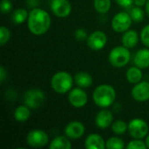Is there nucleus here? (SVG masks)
<instances>
[{
	"label": "nucleus",
	"mask_w": 149,
	"mask_h": 149,
	"mask_svg": "<svg viewBox=\"0 0 149 149\" xmlns=\"http://www.w3.org/2000/svg\"><path fill=\"white\" fill-rule=\"evenodd\" d=\"M51 17L47 11L40 8H34L31 10L28 17L29 31L37 36L43 35L50 29Z\"/></svg>",
	"instance_id": "obj_1"
},
{
	"label": "nucleus",
	"mask_w": 149,
	"mask_h": 149,
	"mask_svg": "<svg viewBox=\"0 0 149 149\" xmlns=\"http://www.w3.org/2000/svg\"><path fill=\"white\" fill-rule=\"evenodd\" d=\"M116 98V92L114 88L107 84L100 85L95 88L93 93L94 103L101 108L110 107Z\"/></svg>",
	"instance_id": "obj_2"
},
{
	"label": "nucleus",
	"mask_w": 149,
	"mask_h": 149,
	"mask_svg": "<svg viewBox=\"0 0 149 149\" xmlns=\"http://www.w3.org/2000/svg\"><path fill=\"white\" fill-rule=\"evenodd\" d=\"M73 80L74 79H72L70 73L65 71H61L56 72L52 76L51 79V86L56 93L63 94L72 89Z\"/></svg>",
	"instance_id": "obj_3"
},
{
	"label": "nucleus",
	"mask_w": 149,
	"mask_h": 149,
	"mask_svg": "<svg viewBox=\"0 0 149 149\" xmlns=\"http://www.w3.org/2000/svg\"><path fill=\"white\" fill-rule=\"evenodd\" d=\"M131 58V53L126 46H116L111 50L108 59L110 64L116 67L121 68L128 64Z\"/></svg>",
	"instance_id": "obj_4"
},
{
	"label": "nucleus",
	"mask_w": 149,
	"mask_h": 149,
	"mask_svg": "<svg viewBox=\"0 0 149 149\" xmlns=\"http://www.w3.org/2000/svg\"><path fill=\"white\" fill-rule=\"evenodd\" d=\"M148 125L142 119H134L128 124V132L134 139H143L148 134Z\"/></svg>",
	"instance_id": "obj_5"
},
{
	"label": "nucleus",
	"mask_w": 149,
	"mask_h": 149,
	"mask_svg": "<svg viewBox=\"0 0 149 149\" xmlns=\"http://www.w3.org/2000/svg\"><path fill=\"white\" fill-rule=\"evenodd\" d=\"M45 100V93L39 89H30L24 95V102L28 107L37 109L40 107Z\"/></svg>",
	"instance_id": "obj_6"
},
{
	"label": "nucleus",
	"mask_w": 149,
	"mask_h": 149,
	"mask_svg": "<svg viewBox=\"0 0 149 149\" xmlns=\"http://www.w3.org/2000/svg\"><path fill=\"white\" fill-rule=\"evenodd\" d=\"M132 17L130 14L125 11L117 13L112 20V28L114 31L121 33L129 30L132 24Z\"/></svg>",
	"instance_id": "obj_7"
},
{
	"label": "nucleus",
	"mask_w": 149,
	"mask_h": 149,
	"mask_svg": "<svg viewBox=\"0 0 149 149\" xmlns=\"http://www.w3.org/2000/svg\"><path fill=\"white\" fill-rule=\"evenodd\" d=\"M49 141V136L48 134L39 129H35L31 131L27 136H26V142L27 144L35 148H39L45 147Z\"/></svg>",
	"instance_id": "obj_8"
},
{
	"label": "nucleus",
	"mask_w": 149,
	"mask_h": 149,
	"mask_svg": "<svg viewBox=\"0 0 149 149\" xmlns=\"http://www.w3.org/2000/svg\"><path fill=\"white\" fill-rule=\"evenodd\" d=\"M87 45L93 51H99L104 48L107 42V37L105 32L101 31H95L91 33L87 39Z\"/></svg>",
	"instance_id": "obj_9"
},
{
	"label": "nucleus",
	"mask_w": 149,
	"mask_h": 149,
	"mask_svg": "<svg viewBox=\"0 0 149 149\" xmlns=\"http://www.w3.org/2000/svg\"><path fill=\"white\" fill-rule=\"evenodd\" d=\"M68 100L72 107L76 108H81L86 105L88 97L86 93L83 89H81V87L74 88L69 93Z\"/></svg>",
	"instance_id": "obj_10"
},
{
	"label": "nucleus",
	"mask_w": 149,
	"mask_h": 149,
	"mask_svg": "<svg viewBox=\"0 0 149 149\" xmlns=\"http://www.w3.org/2000/svg\"><path fill=\"white\" fill-rule=\"evenodd\" d=\"M51 9L58 17H66L72 11V5L68 0H52Z\"/></svg>",
	"instance_id": "obj_11"
},
{
	"label": "nucleus",
	"mask_w": 149,
	"mask_h": 149,
	"mask_svg": "<svg viewBox=\"0 0 149 149\" xmlns=\"http://www.w3.org/2000/svg\"><path fill=\"white\" fill-rule=\"evenodd\" d=\"M132 96L138 102H145L149 100V82L141 81L133 87Z\"/></svg>",
	"instance_id": "obj_12"
},
{
	"label": "nucleus",
	"mask_w": 149,
	"mask_h": 149,
	"mask_svg": "<svg viewBox=\"0 0 149 149\" xmlns=\"http://www.w3.org/2000/svg\"><path fill=\"white\" fill-rule=\"evenodd\" d=\"M65 134L70 139H79L85 134V126L79 121H71L66 125L65 128Z\"/></svg>",
	"instance_id": "obj_13"
},
{
	"label": "nucleus",
	"mask_w": 149,
	"mask_h": 149,
	"mask_svg": "<svg viewBox=\"0 0 149 149\" xmlns=\"http://www.w3.org/2000/svg\"><path fill=\"white\" fill-rule=\"evenodd\" d=\"M113 116L111 111L103 109L100 111L95 117V124L101 129H106L112 125Z\"/></svg>",
	"instance_id": "obj_14"
},
{
	"label": "nucleus",
	"mask_w": 149,
	"mask_h": 149,
	"mask_svg": "<svg viewBox=\"0 0 149 149\" xmlns=\"http://www.w3.org/2000/svg\"><path fill=\"white\" fill-rule=\"evenodd\" d=\"M85 147L87 149H104L106 148V143L100 134H91L85 141Z\"/></svg>",
	"instance_id": "obj_15"
},
{
	"label": "nucleus",
	"mask_w": 149,
	"mask_h": 149,
	"mask_svg": "<svg viewBox=\"0 0 149 149\" xmlns=\"http://www.w3.org/2000/svg\"><path fill=\"white\" fill-rule=\"evenodd\" d=\"M121 42L127 48H134L139 42V35L137 31L134 30H127L124 32Z\"/></svg>",
	"instance_id": "obj_16"
},
{
	"label": "nucleus",
	"mask_w": 149,
	"mask_h": 149,
	"mask_svg": "<svg viewBox=\"0 0 149 149\" xmlns=\"http://www.w3.org/2000/svg\"><path fill=\"white\" fill-rule=\"evenodd\" d=\"M134 65L141 69L149 67V49H141L138 51L134 58Z\"/></svg>",
	"instance_id": "obj_17"
},
{
	"label": "nucleus",
	"mask_w": 149,
	"mask_h": 149,
	"mask_svg": "<svg viewBox=\"0 0 149 149\" xmlns=\"http://www.w3.org/2000/svg\"><path fill=\"white\" fill-rule=\"evenodd\" d=\"M74 82L81 88H88L93 84V77L86 72H79L74 76Z\"/></svg>",
	"instance_id": "obj_18"
},
{
	"label": "nucleus",
	"mask_w": 149,
	"mask_h": 149,
	"mask_svg": "<svg viewBox=\"0 0 149 149\" xmlns=\"http://www.w3.org/2000/svg\"><path fill=\"white\" fill-rule=\"evenodd\" d=\"M142 72L140 67L138 66H132L130 67L126 73L127 79L131 84H137L141 81L142 79Z\"/></svg>",
	"instance_id": "obj_19"
},
{
	"label": "nucleus",
	"mask_w": 149,
	"mask_h": 149,
	"mask_svg": "<svg viewBox=\"0 0 149 149\" xmlns=\"http://www.w3.org/2000/svg\"><path fill=\"white\" fill-rule=\"evenodd\" d=\"M50 149H71L72 144L68 140V137L65 136H58L52 140V141L49 145Z\"/></svg>",
	"instance_id": "obj_20"
},
{
	"label": "nucleus",
	"mask_w": 149,
	"mask_h": 149,
	"mask_svg": "<svg viewBox=\"0 0 149 149\" xmlns=\"http://www.w3.org/2000/svg\"><path fill=\"white\" fill-rule=\"evenodd\" d=\"M31 116L30 107L25 106H19L14 111V117L18 122H25Z\"/></svg>",
	"instance_id": "obj_21"
},
{
	"label": "nucleus",
	"mask_w": 149,
	"mask_h": 149,
	"mask_svg": "<svg viewBox=\"0 0 149 149\" xmlns=\"http://www.w3.org/2000/svg\"><path fill=\"white\" fill-rule=\"evenodd\" d=\"M29 14L28 11L24 8H18L11 15V20L16 24H23L26 19H28Z\"/></svg>",
	"instance_id": "obj_22"
},
{
	"label": "nucleus",
	"mask_w": 149,
	"mask_h": 149,
	"mask_svg": "<svg viewBox=\"0 0 149 149\" xmlns=\"http://www.w3.org/2000/svg\"><path fill=\"white\" fill-rule=\"evenodd\" d=\"M94 8L100 14H105L111 8V0H94Z\"/></svg>",
	"instance_id": "obj_23"
},
{
	"label": "nucleus",
	"mask_w": 149,
	"mask_h": 149,
	"mask_svg": "<svg viewBox=\"0 0 149 149\" xmlns=\"http://www.w3.org/2000/svg\"><path fill=\"white\" fill-rule=\"evenodd\" d=\"M106 148L107 149H123L125 148V143L119 137H111L107 141Z\"/></svg>",
	"instance_id": "obj_24"
},
{
	"label": "nucleus",
	"mask_w": 149,
	"mask_h": 149,
	"mask_svg": "<svg viewBox=\"0 0 149 149\" xmlns=\"http://www.w3.org/2000/svg\"><path fill=\"white\" fill-rule=\"evenodd\" d=\"M112 130L116 134H123L128 130V125L121 120H118L112 124Z\"/></svg>",
	"instance_id": "obj_25"
},
{
	"label": "nucleus",
	"mask_w": 149,
	"mask_h": 149,
	"mask_svg": "<svg viewBox=\"0 0 149 149\" xmlns=\"http://www.w3.org/2000/svg\"><path fill=\"white\" fill-rule=\"evenodd\" d=\"M130 16L133 19V21L134 22H141L144 19V11L140 7V6H136L134 7L130 12Z\"/></svg>",
	"instance_id": "obj_26"
},
{
	"label": "nucleus",
	"mask_w": 149,
	"mask_h": 149,
	"mask_svg": "<svg viewBox=\"0 0 149 149\" xmlns=\"http://www.w3.org/2000/svg\"><path fill=\"white\" fill-rule=\"evenodd\" d=\"M10 38V32L9 29L5 26H2L0 28V45L3 46L4 45Z\"/></svg>",
	"instance_id": "obj_27"
},
{
	"label": "nucleus",
	"mask_w": 149,
	"mask_h": 149,
	"mask_svg": "<svg viewBox=\"0 0 149 149\" xmlns=\"http://www.w3.org/2000/svg\"><path fill=\"white\" fill-rule=\"evenodd\" d=\"M127 149H145L147 148L146 142L142 141L141 139H134L131 141L127 146Z\"/></svg>",
	"instance_id": "obj_28"
},
{
	"label": "nucleus",
	"mask_w": 149,
	"mask_h": 149,
	"mask_svg": "<svg viewBox=\"0 0 149 149\" xmlns=\"http://www.w3.org/2000/svg\"><path fill=\"white\" fill-rule=\"evenodd\" d=\"M141 39L144 45L149 47V24L142 29L141 32Z\"/></svg>",
	"instance_id": "obj_29"
},
{
	"label": "nucleus",
	"mask_w": 149,
	"mask_h": 149,
	"mask_svg": "<svg viewBox=\"0 0 149 149\" xmlns=\"http://www.w3.org/2000/svg\"><path fill=\"white\" fill-rule=\"evenodd\" d=\"M12 9V3L10 0H2L1 2V11L3 14L9 13Z\"/></svg>",
	"instance_id": "obj_30"
},
{
	"label": "nucleus",
	"mask_w": 149,
	"mask_h": 149,
	"mask_svg": "<svg viewBox=\"0 0 149 149\" xmlns=\"http://www.w3.org/2000/svg\"><path fill=\"white\" fill-rule=\"evenodd\" d=\"M74 37H75V38L77 40H79V41H83L85 39H87V38H88L87 33L84 29L76 30L75 32H74Z\"/></svg>",
	"instance_id": "obj_31"
},
{
	"label": "nucleus",
	"mask_w": 149,
	"mask_h": 149,
	"mask_svg": "<svg viewBox=\"0 0 149 149\" xmlns=\"http://www.w3.org/2000/svg\"><path fill=\"white\" fill-rule=\"evenodd\" d=\"M115 1L120 6L124 7V8H127V7L132 5V3H134V0H115Z\"/></svg>",
	"instance_id": "obj_32"
},
{
	"label": "nucleus",
	"mask_w": 149,
	"mask_h": 149,
	"mask_svg": "<svg viewBox=\"0 0 149 149\" xmlns=\"http://www.w3.org/2000/svg\"><path fill=\"white\" fill-rule=\"evenodd\" d=\"M6 77H7V72H6V71H5V69H4L3 66H1V67H0V82L3 83V82L5 80Z\"/></svg>",
	"instance_id": "obj_33"
},
{
	"label": "nucleus",
	"mask_w": 149,
	"mask_h": 149,
	"mask_svg": "<svg viewBox=\"0 0 149 149\" xmlns=\"http://www.w3.org/2000/svg\"><path fill=\"white\" fill-rule=\"evenodd\" d=\"M134 3H135V5H136V6H140V7H141V6H143V5H146V3H147V0H134Z\"/></svg>",
	"instance_id": "obj_34"
},
{
	"label": "nucleus",
	"mask_w": 149,
	"mask_h": 149,
	"mask_svg": "<svg viewBox=\"0 0 149 149\" xmlns=\"http://www.w3.org/2000/svg\"><path fill=\"white\" fill-rule=\"evenodd\" d=\"M146 12H147V14H148V16L149 17V0L147 1V3H146Z\"/></svg>",
	"instance_id": "obj_35"
},
{
	"label": "nucleus",
	"mask_w": 149,
	"mask_h": 149,
	"mask_svg": "<svg viewBox=\"0 0 149 149\" xmlns=\"http://www.w3.org/2000/svg\"><path fill=\"white\" fill-rule=\"evenodd\" d=\"M146 145H147V148H149V135H148L147 136V138H146Z\"/></svg>",
	"instance_id": "obj_36"
}]
</instances>
